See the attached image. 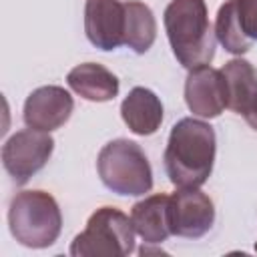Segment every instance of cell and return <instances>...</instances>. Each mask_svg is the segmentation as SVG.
I'll return each mask as SVG.
<instances>
[{
  "mask_svg": "<svg viewBox=\"0 0 257 257\" xmlns=\"http://www.w3.org/2000/svg\"><path fill=\"white\" fill-rule=\"evenodd\" d=\"M135 227L128 215L116 207L96 209L68 253L72 257H126L135 251Z\"/></svg>",
  "mask_w": 257,
  "mask_h": 257,
  "instance_id": "obj_5",
  "label": "cell"
},
{
  "mask_svg": "<svg viewBox=\"0 0 257 257\" xmlns=\"http://www.w3.org/2000/svg\"><path fill=\"white\" fill-rule=\"evenodd\" d=\"M131 221L137 235L147 245H161L167 241L173 235L169 219V195L157 193L135 203L131 209Z\"/></svg>",
  "mask_w": 257,
  "mask_h": 257,
  "instance_id": "obj_13",
  "label": "cell"
},
{
  "mask_svg": "<svg viewBox=\"0 0 257 257\" xmlns=\"http://www.w3.org/2000/svg\"><path fill=\"white\" fill-rule=\"evenodd\" d=\"M126 24H124V46L137 54H145L157 38V20L153 10L141 0L124 2Z\"/></svg>",
  "mask_w": 257,
  "mask_h": 257,
  "instance_id": "obj_16",
  "label": "cell"
},
{
  "mask_svg": "<svg viewBox=\"0 0 257 257\" xmlns=\"http://www.w3.org/2000/svg\"><path fill=\"white\" fill-rule=\"evenodd\" d=\"M241 116L247 120V124H249L253 131H257V96L253 98V102L247 106V110H245Z\"/></svg>",
  "mask_w": 257,
  "mask_h": 257,
  "instance_id": "obj_17",
  "label": "cell"
},
{
  "mask_svg": "<svg viewBox=\"0 0 257 257\" xmlns=\"http://www.w3.org/2000/svg\"><path fill=\"white\" fill-rule=\"evenodd\" d=\"M120 116L131 133L139 137H149L161 128L163 102L151 88L135 86L120 102Z\"/></svg>",
  "mask_w": 257,
  "mask_h": 257,
  "instance_id": "obj_12",
  "label": "cell"
},
{
  "mask_svg": "<svg viewBox=\"0 0 257 257\" xmlns=\"http://www.w3.org/2000/svg\"><path fill=\"white\" fill-rule=\"evenodd\" d=\"M185 102L195 116H219L227 108V84L223 72L209 64L189 70L185 80Z\"/></svg>",
  "mask_w": 257,
  "mask_h": 257,
  "instance_id": "obj_11",
  "label": "cell"
},
{
  "mask_svg": "<svg viewBox=\"0 0 257 257\" xmlns=\"http://www.w3.org/2000/svg\"><path fill=\"white\" fill-rule=\"evenodd\" d=\"M227 84V108L243 114L257 96V70L245 58H233L221 68Z\"/></svg>",
  "mask_w": 257,
  "mask_h": 257,
  "instance_id": "obj_15",
  "label": "cell"
},
{
  "mask_svg": "<svg viewBox=\"0 0 257 257\" xmlns=\"http://www.w3.org/2000/svg\"><path fill=\"white\" fill-rule=\"evenodd\" d=\"M68 86L82 98L92 102H106L118 94V78L102 64L84 62L66 74Z\"/></svg>",
  "mask_w": 257,
  "mask_h": 257,
  "instance_id": "obj_14",
  "label": "cell"
},
{
  "mask_svg": "<svg viewBox=\"0 0 257 257\" xmlns=\"http://www.w3.org/2000/svg\"><path fill=\"white\" fill-rule=\"evenodd\" d=\"M54 139L36 128L16 131L2 147V165L16 185L28 183L52 157Z\"/></svg>",
  "mask_w": 257,
  "mask_h": 257,
  "instance_id": "obj_6",
  "label": "cell"
},
{
  "mask_svg": "<svg viewBox=\"0 0 257 257\" xmlns=\"http://www.w3.org/2000/svg\"><path fill=\"white\" fill-rule=\"evenodd\" d=\"M163 22L173 54L183 68L193 70L213 60L217 36L205 0H171Z\"/></svg>",
  "mask_w": 257,
  "mask_h": 257,
  "instance_id": "obj_2",
  "label": "cell"
},
{
  "mask_svg": "<svg viewBox=\"0 0 257 257\" xmlns=\"http://www.w3.org/2000/svg\"><path fill=\"white\" fill-rule=\"evenodd\" d=\"M217 137L209 122L185 116L169 133L163 155L165 171L175 187H201L213 173Z\"/></svg>",
  "mask_w": 257,
  "mask_h": 257,
  "instance_id": "obj_1",
  "label": "cell"
},
{
  "mask_svg": "<svg viewBox=\"0 0 257 257\" xmlns=\"http://www.w3.org/2000/svg\"><path fill=\"white\" fill-rule=\"evenodd\" d=\"M215 36L229 54H245L257 42V0L223 2L215 18Z\"/></svg>",
  "mask_w": 257,
  "mask_h": 257,
  "instance_id": "obj_8",
  "label": "cell"
},
{
  "mask_svg": "<svg viewBox=\"0 0 257 257\" xmlns=\"http://www.w3.org/2000/svg\"><path fill=\"white\" fill-rule=\"evenodd\" d=\"M8 227L20 245L44 249L58 239L62 231V213L50 193L40 189L20 191L10 201Z\"/></svg>",
  "mask_w": 257,
  "mask_h": 257,
  "instance_id": "obj_3",
  "label": "cell"
},
{
  "mask_svg": "<svg viewBox=\"0 0 257 257\" xmlns=\"http://www.w3.org/2000/svg\"><path fill=\"white\" fill-rule=\"evenodd\" d=\"M74 98L70 92L58 84L38 86L24 100L22 118L28 128L36 131H56L60 128L72 114Z\"/></svg>",
  "mask_w": 257,
  "mask_h": 257,
  "instance_id": "obj_10",
  "label": "cell"
},
{
  "mask_svg": "<svg viewBox=\"0 0 257 257\" xmlns=\"http://www.w3.org/2000/svg\"><path fill=\"white\" fill-rule=\"evenodd\" d=\"M171 233L185 239H199L213 229L215 205L199 187H179L169 195Z\"/></svg>",
  "mask_w": 257,
  "mask_h": 257,
  "instance_id": "obj_7",
  "label": "cell"
},
{
  "mask_svg": "<svg viewBox=\"0 0 257 257\" xmlns=\"http://www.w3.org/2000/svg\"><path fill=\"white\" fill-rule=\"evenodd\" d=\"M102 185L122 197H141L153 189V169L145 151L128 139L106 143L96 159Z\"/></svg>",
  "mask_w": 257,
  "mask_h": 257,
  "instance_id": "obj_4",
  "label": "cell"
},
{
  "mask_svg": "<svg viewBox=\"0 0 257 257\" xmlns=\"http://www.w3.org/2000/svg\"><path fill=\"white\" fill-rule=\"evenodd\" d=\"M255 251H257V243H255Z\"/></svg>",
  "mask_w": 257,
  "mask_h": 257,
  "instance_id": "obj_18",
  "label": "cell"
},
{
  "mask_svg": "<svg viewBox=\"0 0 257 257\" xmlns=\"http://www.w3.org/2000/svg\"><path fill=\"white\" fill-rule=\"evenodd\" d=\"M126 10L120 0H86L84 32L88 42L98 50H116L124 44Z\"/></svg>",
  "mask_w": 257,
  "mask_h": 257,
  "instance_id": "obj_9",
  "label": "cell"
}]
</instances>
